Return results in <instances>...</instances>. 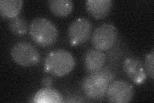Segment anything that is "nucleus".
I'll return each mask as SVG.
<instances>
[{"instance_id": "obj_10", "label": "nucleus", "mask_w": 154, "mask_h": 103, "mask_svg": "<svg viewBox=\"0 0 154 103\" xmlns=\"http://www.w3.org/2000/svg\"><path fill=\"white\" fill-rule=\"evenodd\" d=\"M84 61L85 70L89 73L94 72L103 67L106 56L102 51L89 49L85 53Z\"/></svg>"}, {"instance_id": "obj_13", "label": "nucleus", "mask_w": 154, "mask_h": 103, "mask_svg": "<svg viewBox=\"0 0 154 103\" xmlns=\"http://www.w3.org/2000/svg\"><path fill=\"white\" fill-rule=\"evenodd\" d=\"M48 6L51 12L58 17H66L73 8V2L71 0H50Z\"/></svg>"}, {"instance_id": "obj_2", "label": "nucleus", "mask_w": 154, "mask_h": 103, "mask_svg": "<svg viewBox=\"0 0 154 103\" xmlns=\"http://www.w3.org/2000/svg\"><path fill=\"white\" fill-rule=\"evenodd\" d=\"M75 60L70 52L62 49L51 52L46 56L44 69L46 72L56 77H63L74 69Z\"/></svg>"}, {"instance_id": "obj_4", "label": "nucleus", "mask_w": 154, "mask_h": 103, "mask_svg": "<svg viewBox=\"0 0 154 103\" xmlns=\"http://www.w3.org/2000/svg\"><path fill=\"white\" fill-rule=\"evenodd\" d=\"M118 37L116 27L112 24L104 23L93 31L91 36V43L96 50L107 51L115 45Z\"/></svg>"}, {"instance_id": "obj_6", "label": "nucleus", "mask_w": 154, "mask_h": 103, "mask_svg": "<svg viewBox=\"0 0 154 103\" xmlns=\"http://www.w3.org/2000/svg\"><path fill=\"white\" fill-rule=\"evenodd\" d=\"M133 86L124 80H116L110 83L106 95L108 101L113 103H126L131 102L134 97Z\"/></svg>"}, {"instance_id": "obj_1", "label": "nucleus", "mask_w": 154, "mask_h": 103, "mask_svg": "<svg viewBox=\"0 0 154 103\" xmlns=\"http://www.w3.org/2000/svg\"><path fill=\"white\" fill-rule=\"evenodd\" d=\"M114 75L107 68L89 73L82 83V88L84 94L89 99L98 100L102 99L107 92L108 86L114 79Z\"/></svg>"}, {"instance_id": "obj_11", "label": "nucleus", "mask_w": 154, "mask_h": 103, "mask_svg": "<svg viewBox=\"0 0 154 103\" xmlns=\"http://www.w3.org/2000/svg\"><path fill=\"white\" fill-rule=\"evenodd\" d=\"M63 97L60 93L51 88H43L37 92L33 102L35 103H61L63 102Z\"/></svg>"}, {"instance_id": "obj_7", "label": "nucleus", "mask_w": 154, "mask_h": 103, "mask_svg": "<svg viewBox=\"0 0 154 103\" xmlns=\"http://www.w3.org/2000/svg\"><path fill=\"white\" fill-rule=\"evenodd\" d=\"M92 32V24L88 19L80 18L75 19L68 28V35L71 45L75 47L88 41Z\"/></svg>"}, {"instance_id": "obj_3", "label": "nucleus", "mask_w": 154, "mask_h": 103, "mask_svg": "<svg viewBox=\"0 0 154 103\" xmlns=\"http://www.w3.org/2000/svg\"><path fill=\"white\" fill-rule=\"evenodd\" d=\"M29 33L32 40L42 47L54 45L59 37V31L55 24L45 18H36L29 25Z\"/></svg>"}, {"instance_id": "obj_16", "label": "nucleus", "mask_w": 154, "mask_h": 103, "mask_svg": "<svg viewBox=\"0 0 154 103\" xmlns=\"http://www.w3.org/2000/svg\"><path fill=\"white\" fill-rule=\"evenodd\" d=\"M54 84V80L50 76H45L42 79V85L46 88H51Z\"/></svg>"}, {"instance_id": "obj_12", "label": "nucleus", "mask_w": 154, "mask_h": 103, "mask_svg": "<svg viewBox=\"0 0 154 103\" xmlns=\"http://www.w3.org/2000/svg\"><path fill=\"white\" fill-rule=\"evenodd\" d=\"M23 5L22 0H1L0 14L4 18L12 19L18 16Z\"/></svg>"}, {"instance_id": "obj_8", "label": "nucleus", "mask_w": 154, "mask_h": 103, "mask_svg": "<svg viewBox=\"0 0 154 103\" xmlns=\"http://www.w3.org/2000/svg\"><path fill=\"white\" fill-rule=\"evenodd\" d=\"M125 74L134 83L140 85L147 79V73L143 63L137 59L127 57L123 64Z\"/></svg>"}, {"instance_id": "obj_14", "label": "nucleus", "mask_w": 154, "mask_h": 103, "mask_svg": "<svg viewBox=\"0 0 154 103\" xmlns=\"http://www.w3.org/2000/svg\"><path fill=\"white\" fill-rule=\"evenodd\" d=\"M9 28L14 35L18 36L25 35L29 30L26 21L24 18L19 16L10 19Z\"/></svg>"}, {"instance_id": "obj_5", "label": "nucleus", "mask_w": 154, "mask_h": 103, "mask_svg": "<svg viewBox=\"0 0 154 103\" xmlns=\"http://www.w3.org/2000/svg\"><path fill=\"white\" fill-rule=\"evenodd\" d=\"M12 60L19 65L30 67L40 62V53L37 49L28 42H19L14 45L11 52Z\"/></svg>"}, {"instance_id": "obj_9", "label": "nucleus", "mask_w": 154, "mask_h": 103, "mask_svg": "<svg viewBox=\"0 0 154 103\" xmlns=\"http://www.w3.org/2000/svg\"><path fill=\"white\" fill-rule=\"evenodd\" d=\"M112 5L111 0H87L85 2L87 12L96 19L107 16L111 11Z\"/></svg>"}, {"instance_id": "obj_15", "label": "nucleus", "mask_w": 154, "mask_h": 103, "mask_svg": "<svg viewBox=\"0 0 154 103\" xmlns=\"http://www.w3.org/2000/svg\"><path fill=\"white\" fill-rule=\"evenodd\" d=\"M146 70L152 79H154V50L148 53L145 57V66Z\"/></svg>"}]
</instances>
